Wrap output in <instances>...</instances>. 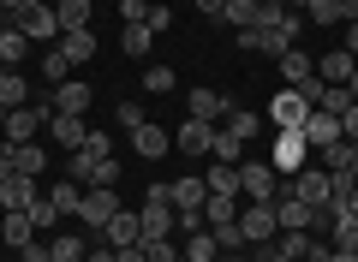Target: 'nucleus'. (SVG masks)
Here are the masks:
<instances>
[{
	"label": "nucleus",
	"mask_w": 358,
	"mask_h": 262,
	"mask_svg": "<svg viewBox=\"0 0 358 262\" xmlns=\"http://www.w3.org/2000/svg\"><path fill=\"white\" fill-rule=\"evenodd\" d=\"M281 191H287V197H299V203H310L317 214L329 209V173H322V167H299V173H287Z\"/></svg>",
	"instance_id": "nucleus-1"
},
{
	"label": "nucleus",
	"mask_w": 358,
	"mask_h": 262,
	"mask_svg": "<svg viewBox=\"0 0 358 262\" xmlns=\"http://www.w3.org/2000/svg\"><path fill=\"white\" fill-rule=\"evenodd\" d=\"M239 197L275 203V197H281V173H275L268 161H239Z\"/></svg>",
	"instance_id": "nucleus-2"
},
{
	"label": "nucleus",
	"mask_w": 358,
	"mask_h": 262,
	"mask_svg": "<svg viewBox=\"0 0 358 262\" xmlns=\"http://www.w3.org/2000/svg\"><path fill=\"white\" fill-rule=\"evenodd\" d=\"M239 226H245V245H275V233H281L275 203H251V209H239Z\"/></svg>",
	"instance_id": "nucleus-3"
},
{
	"label": "nucleus",
	"mask_w": 358,
	"mask_h": 262,
	"mask_svg": "<svg viewBox=\"0 0 358 262\" xmlns=\"http://www.w3.org/2000/svg\"><path fill=\"white\" fill-rule=\"evenodd\" d=\"M114 214H120V197H114L108 185H90V191H84V203H78V221H84V226H96V233H102Z\"/></svg>",
	"instance_id": "nucleus-4"
},
{
	"label": "nucleus",
	"mask_w": 358,
	"mask_h": 262,
	"mask_svg": "<svg viewBox=\"0 0 358 262\" xmlns=\"http://www.w3.org/2000/svg\"><path fill=\"white\" fill-rule=\"evenodd\" d=\"M305 113H310V101L299 96V89H281V96L268 101V119H275V131H299V125H305Z\"/></svg>",
	"instance_id": "nucleus-5"
},
{
	"label": "nucleus",
	"mask_w": 358,
	"mask_h": 262,
	"mask_svg": "<svg viewBox=\"0 0 358 262\" xmlns=\"http://www.w3.org/2000/svg\"><path fill=\"white\" fill-rule=\"evenodd\" d=\"M13 18H18V30L36 36V42H54V36H60V18H54V6H42V0H30L24 13H13Z\"/></svg>",
	"instance_id": "nucleus-6"
},
{
	"label": "nucleus",
	"mask_w": 358,
	"mask_h": 262,
	"mask_svg": "<svg viewBox=\"0 0 358 262\" xmlns=\"http://www.w3.org/2000/svg\"><path fill=\"white\" fill-rule=\"evenodd\" d=\"M299 138H305L310 150H329V143H341V119H334V113H322V108H310L305 125H299Z\"/></svg>",
	"instance_id": "nucleus-7"
},
{
	"label": "nucleus",
	"mask_w": 358,
	"mask_h": 262,
	"mask_svg": "<svg viewBox=\"0 0 358 262\" xmlns=\"http://www.w3.org/2000/svg\"><path fill=\"white\" fill-rule=\"evenodd\" d=\"M305 155H310V143L299 138V131H281V138H275V161H268V167L287 179V173H299V167H305Z\"/></svg>",
	"instance_id": "nucleus-8"
},
{
	"label": "nucleus",
	"mask_w": 358,
	"mask_h": 262,
	"mask_svg": "<svg viewBox=\"0 0 358 262\" xmlns=\"http://www.w3.org/2000/svg\"><path fill=\"white\" fill-rule=\"evenodd\" d=\"M275 72H281V84H287V89H299L305 78H317V60H310L305 48H287L281 60H275Z\"/></svg>",
	"instance_id": "nucleus-9"
},
{
	"label": "nucleus",
	"mask_w": 358,
	"mask_h": 262,
	"mask_svg": "<svg viewBox=\"0 0 358 262\" xmlns=\"http://www.w3.org/2000/svg\"><path fill=\"white\" fill-rule=\"evenodd\" d=\"M275 221H281V233L287 226H299V233H310V226H317V209H310V203H299V197H275Z\"/></svg>",
	"instance_id": "nucleus-10"
},
{
	"label": "nucleus",
	"mask_w": 358,
	"mask_h": 262,
	"mask_svg": "<svg viewBox=\"0 0 358 262\" xmlns=\"http://www.w3.org/2000/svg\"><path fill=\"white\" fill-rule=\"evenodd\" d=\"M102 238H108V245H114V250H126V245H138V238H143V221H138V209H120L114 221L102 226Z\"/></svg>",
	"instance_id": "nucleus-11"
},
{
	"label": "nucleus",
	"mask_w": 358,
	"mask_h": 262,
	"mask_svg": "<svg viewBox=\"0 0 358 262\" xmlns=\"http://www.w3.org/2000/svg\"><path fill=\"white\" fill-rule=\"evenodd\" d=\"M48 131H54V143H60V150H84V138H90L84 113H54V119H48Z\"/></svg>",
	"instance_id": "nucleus-12"
},
{
	"label": "nucleus",
	"mask_w": 358,
	"mask_h": 262,
	"mask_svg": "<svg viewBox=\"0 0 358 262\" xmlns=\"http://www.w3.org/2000/svg\"><path fill=\"white\" fill-rule=\"evenodd\" d=\"M131 150H138V155H143V161H162V155H167V150H173V138H167L162 125H150V119H143V125H138V131H131Z\"/></svg>",
	"instance_id": "nucleus-13"
},
{
	"label": "nucleus",
	"mask_w": 358,
	"mask_h": 262,
	"mask_svg": "<svg viewBox=\"0 0 358 262\" xmlns=\"http://www.w3.org/2000/svg\"><path fill=\"white\" fill-rule=\"evenodd\" d=\"M173 143H179V155H209V143H215V125H209V119H185Z\"/></svg>",
	"instance_id": "nucleus-14"
},
{
	"label": "nucleus",
	"mask_w": 358,
	"mask_h": 262,
	"mask_svg": "<svg viewBox=\"0 0 358 262\" xmlns=\"http://www.w3.org/2000/svg\"><path fill=\"white\" fill-rule=\"evenodd\" d=\"M179 256H185V262H221V245H215V233H209V226H197V233L179 238Z\"/></svg>",
	"instance_id": "nucleus-15"
},
{
	"label": "nucleus",
	"mask_w": 358,
	"mask_h": 262,
	"mask_svg": "<svg viewBox=\"0 0 358 262\" xmlns=\"http://www.w3.org/2000/svg\"><path fill=\"white\" fill-rule=\"evenodd\" d=\"M322 173H352L358 179V138H341L322 150Z\"/></svg>",
	"instance_id": "nucleus-16"
},
{
	"label": "nucleus",
	"mask_w": 358,
	"mask_h": 262,
	"mask_svg": "<svg viewBox=\"0 0 358 262\" xmlns=\"http://www.w3.org/2000/svg\"><path fill=\"white\" fill-rule=\"evenodd\" d=\"M0 238L13 250H24L30 238H36V221H30V209H6V221H0Z\"/></svg>",
	"instance_id": "nucleus-17"
},
{
	"label": "nucleus",
	"mask_w": 358,
	"mask_h": 262,
	"mask_svg": "<svg viewBox=\"0 0 358 262\" xmlns=\"http://www.w3.org/2000/svg\"><path fill=\"white\" fill-rule=\"evenodd\" d=\"M0 108H30V84L18 78V66H0Z\"/></svg>",
	"instance_id": "nucleus-18"
},
{
	"label": "nucleus",
	"mask_w": 358,
	"mask_h": 262,
	"mask_svg": "<svg viewBox=\"0 0 358 262\" xmlns=\"http://www.w3.org/2000/svg\"><path fill=\"white\" fill-rule=\"evenodd\" d=\"M352 54H346V48H329V54H322V60H317V78H322V84H346V78H352Z\"/></svg>",
	"instance_id": "nucleus-19"
},
{
	"label": "nucleus",
	"mask_w": 358,
	"mask_h": 262,
	"mask_svg": "<svg viewBox=\"0 0 358 262\" xmlns=\"http://www.w3.org/2000/svg\"><path fill=\"white\" fill-rule=\"evenodd\" d=\"M84 108H90V84H78V78L54 84V113H84Z\"/></svg>",
	"instance_id": "nucleus-20"
},
{
	"label": "nucleus",
	"mask_w": 358,
	"mask_h": 262,
	"mask_svg": "<svg viewBox=\"0 0 358 262\" xmlns=\"http://www.w3.org/2000/svg\"><path fill=\"white\" fill-rule=\"evenodd\" d=\"M203 226H209V233L239 226V197H209V203H203Z\"/></svg>",
	"instance_id": "nucleus-21"
},
{
	"label": "nucleus",
	"mask_w": 358,
	"mask_h": 262,
	"mask_svg": "<svg viewBox=\"0 0 358 262\" xmlns=\"http://www.w3.org/2000/svg\"><path fill=\"white\" fill-rule=\"evenodd\" d=\"M30 203H36V179L13 173L6 185H0V209H30Z\"/></svg>",
	"instance_id": "nucleus-22"
},
{
	"label": "nucleus",
	"mask_w": 358,
	"mask_h": 262,
	"mask_svg": "<svg viewBox=\"0 0 358 262\" xmlns=\"http://www.w3.org/2000/svg\"><path fill=\"white\" fill-rule=\"evenodd\" d=\"M192 119H227V96L221 89H192Z\"/></svg>",
	"instance_id": "nucleus-23"
},
{
	"label": "nucleus",
	"mask_w": 358,
	"mask_h": 262,
	"mask_svg": "<svg viewBox=\"0 0 358 262\" xmlns=\"http://www.w3.org/2000/svg\"><path fill=\"white\" fill-rule=\"evenodd\" d=\"M13 167L24 179H42V167H48V150L42 143H13Z\"/></svg>",
	"instance_id": "nucleus-24"
},
{
	"label": "nucleus",
	"mask_w": 358,
	"mask_h": 262,
	"mask_svg": "<svg viewBox=\"0 0 358 262\" xmlns=\"http://www.w3.org/2000/svg\"><path fill=\"white\" fill-rule=\"evenodd\" d=\"M203 185H209V197H239V167L215 161V167L203 173Z\"/></svg>",
	"instance_id": "nucleus-25"
},
{
	"label": "nucleus",
	"mask_w": 358,
	"mask_h": 262,
	"mask_svg": "<svg viewBox=\"0 0 358 262\" xmlns=\"http://www.w3.org/2000/svg\"><path fill=\"white\" fill-rule=\"evenodd\" d=\"M24 54H30V36L18 24H0V66H18Z\"/></svg>",
	"instance_id": "nucleus-26"
},
{
	"label": "nucleus",
	"mask_w": 358,
	"mask_h": 262,
	"mask_svg": "<svg viewBox=\"0 0 358 262\" xmlns=\"http://www.w3.org/2000/svg\"><path fill=\"white\" fill-rule=\"evenodd\" d=\"M54 18H60V36L66 30H90V0H54Z\"/></svg>",
	"instance_id": "nucleus-27"
},
{
	"label": "nucleus",
	"mask_w": 358,
	"mask_h": 262,
	"mask_svg": "<svg viewBox=\"0 0 358 262\" xmlns=\"http://www.w3.org/2000/svg\"><path fill=\"white\" fill-rule=\"evenodd\" d=\"M48 203L60 214H78V203H84V185H78V179H54L48 185Z\"/></svg>",
	"instance_id": "nucleus-28"
},
{
	"label": "nucleus",
	"mask_w": 358,
	"mask_h": 262,
	"mask_svg": "<svg viewBox=\"0 0 358 262\" xmlns=\"http://www.w3.org/2000/svg\"><path fill=\"white\" fill-rule=\"evenodd\" d=\"M60 48H66V60H72V66L96 60V36H90V30H66V36H60Z\"/></svg>",
	"instance_id": "nucleus-29"
},
{
	"label": "nucleus",
	"mask_w": 358,
	"mask_h": 262,
	"mask_svg": "<svg viewBox=\"0 0 358 262\" xmlns=\"http://www.w3.org/2000/svg\"><path fill=\"white\" fill-rule=\"evenodd\" d=\"M209 155H215V161H227V167H239V161H245V143L233 138L227 125H215V143H209Z\"/></svg>",
	"instance_id": "nucleus-30"
},
{
	"label": "nucleus",
	"mask_w": 358,
	"mask_h": 262,
	"mask_svg": "<svg viewBox=\"0 0 358 262\" xmlns=\"http://www.w3.org/2000/svg\"><path fill=\"white\" fill-rule=\"evenodd\" d=\"M120 48H126L131 60H150V48H155V30H150V24H126V36H120Z\"/></svg>",
	"instance_id": "nucleus-31"
},
{
	"label": "nucleus",
	"mask_w": 358,
	"mask_h": 262,
	"mask_svg": "<svg viewBox=\"0 0 358 262\" xmlns=\"http://www.w3.org/2000/svg\"><path fill=\"white\" fill-rule=\"evenodd\" d=\"M203 203H209L203 179H179V185H173V209H203Z\"/></svg>",
	"instance_id": "nucleus-32"
},
{
	"label": "nucleus",
	"mask_w": 358,
	"mask_h": 262,
	"mask_svg": "<svg viewBox=\"0 0 358 262\" xmlns=\"http://www.w3.org/2000/svg\"><path fill=\"white\" fill-rule=\"evenodd\" d=\"M227 131H233L239 143H251L257 131H263V113H251V108H233V113H227Z\"/></svg>",
	"instance_id": "nucleus-33"
},
{
	"label": "nucleus",
	"mask_w": 358,
	"mask_h": 262,
	"mask_svg": "<svg viewBox=\"0 0 358 262\" xmlns=\"http://www.w3.org/2000/svg\"><path fill=\"white\" fill-rule=\"evenodd\" d=\"M42 78H48V84H66V78H72V60H66V48H60V42H54V48L42 54Z\"/></svg>",
	"instance_id": "nucleus-34"
},
{
	"label": "nucleus",
	"mask_w": 358,
	"mask_h": 262,
	"mask_svg": "<svg viewBox=\"0 0 358 262\" xmlns=\"http://www.w3.org/2000/svg\"><path fill=\"white\" fill-rule=\"evenodd\" d=\"M317 108H322V113H334V119H341V113L352 108V89H346V84H322V101H317Z\"/></svg>",
	"instance_id": "nucleus-35"
},
{
	"label": "nucleus",
	"mask_w": 358,
	"mask_h": 262,
	"mask_svg": "<svg viewBox=\"0 0 358 262\" xmlns=\"http://www.w3.org/2000/svg\"><path fill=\"white\" fill-rule=\"evenodd\" d=\"M221 24H233V30L257 24V0H227V13H221Z\"/></svg>",
	"instance_id": "nucleus-36"
},
{
	"label": "nucleus",
	"mask_w": 358,
	"mask_h": 262,
	"mask_svg": "<svg viewBox=\"0 0 358 262\" xmlns=\"http://www.w3.org/2000/svg\"><path fill=\"white\" fill-rule=\"evenodd\" d=\"M275 250H287V256H299V262H305V256H310V233H299V226H287V233L275 238Z\"/></svg>",
	"instance_id": "nucleus-37"
},
{
	"label": "nucleus",
	"mask_w": 358,
	"mask_h": 262,
	"mask_svg": "<svg viewBox=\"0 0 358 262\" xmlns=\"http://www.w3.org/2000/svg\"><path fill=\"white\" fill-rule=\"evenodd\" d=\"M54 256H60V262H84V256H90V245H84L78 233H60V238H54Z\"/></svg>",
	"instance_id": "nucleus-38"
},
{
	"label": "nucleus",
	"mask_w": 358,
	"mask_h": 262,
	"mask_svg": "<svg viewBox=\"0 0 358 262\" xmlns=\"http://www.w3.org/2000/svg\"><path fill=\"white\" fill-rule=\"evenodd\" d=\"M173 84H179V78H173V66H150V72H143V89H150V96H167Z\"/></svg>",
	"instance_id": "nucleus-39"
},
{
	"label": "nucleus",
	"mask_w": 358,
	"mask_h": 262,
	"mask_svg": "<svg viewBox=\"0 0 358 262\" xmlns=\"http://www.w3.org/2000/svg\"><path fill=\"white\" fill-rule=\"evenodd\" d=\"M30 221H36V233H42V226H60V221H66V214H60V209H54V203H48V191H42V197H36V203H30Z\"/></svg>",
	"instance_id": "nucleus-40"
},
{
	"label": "nucleus",
	"mask_w": 358,
	"mask_h": 262,
	"mask_svg": "<svg viewBox=\"0 0 358 262\" xmlns=\"http://www.w3.org/2000/svg\"><path fill=\"white\" fill-rule=\"evenodd\" d=\"M78 155H90V161H108V155H114V138H108V131H90Z\"/></svg>",
	"instance_id": "nucleus-41"
},
{
	"label": "nucleus",
	"mask_w": 358,
	"mask_h": 262,
	"mask_svg": "<svg viewBox=\"0 0 358 262\" xmlns=\"http://www.w3.org/2000/svg\"><path fill=\"white\" fill-rule=\"evenodd\" d=\"M120 173H126V167H120V155H108V161H96V179H90V185H108V191H114Z\"/></svg>",
	"instance_id": "nucleus-42"
},
{
	"label": "nucleus",
	"mask_w": 358,
	"mask_h": 262,
	"mask_svg": "<svg viewBox=\"0 0 358 262\" xmlns=\"http://www.w3.org/2000/svg\"><path fill=\"white\" fill-rule=\"evenodd\" d=\"M18 256H24V262H60V256H54V245H36V238H30Z\"/></svg>",
	"instance_id": "nucleus-43"
},
{
	"label": "nucleus",
	"mask_w": 358,
	"mask_h": 262,
	"mask_svg": "<svg viewBox=\"0 0 358 262\" xmlns=\"http://www.w3.org/2000/svg\"><path fill=\"white\" fill-rule=\"evenodd\" d=\"M120 18H126V24H143V18H150V6H143V0H120Z\"/></svg>",
	"instance_id": "nucleus-44"
},
{
	"label": "nucleus",
	"mask_w": 358,
	"mask_h": 262,
	"mask_svg": "<svg viewBox=\"0 0 358 262\" xmlns=\"http://www.w3.org/2000/svg\"><path fill=\"white\" fill-rule=\"evenodd\" d=\"M120 125H126V131H138V125H143V108H138V101H120Z\"/></svg>",
	"instance_id": "nucleus-45"
},
{
	"label": "nucleus",
	"mask_w": 358,
	"mask_h": 262,
	"mask_svg": "<svg viewBox=\"0 0 358 262\" xmlns=\"http://www.w3.org/2000/svg\"><path fill=\"white\" fill-rule=\"evenodd\" d=\"M143 24H150V30H155V36H162V30H167V24H173V13H167V6H150V18H143Z\"/></svg>",
	"instance_id": "nucleus-46"
},
{
	"label": "nucleus",
	"mask_w": 358,
	"mask_h": 262,
	"mask_svg": "<svg viewBox=\"0 0 358 262\" xmlns=\"http://www.w3.org/2000/svg\"><path fill=\"white\" fill-rule=\"evenodd\" d=\"M192 6H197L203 18H215V24H221V13H227V0H192Z\"/></svg>",
	"instance_id": "nucleus-47"
},
{
	"label": "nucleus",
	"mask_w": 358,
	"mask_h": 262,
	"mask_svg": "<svg viewBox=\"0 0 358 262\" xmlns=\"http://www.w3.org/2000/svg\"><path fill=\"white\" fill-rule=\"evenodd\" d=\"M341 138H358V101H352V108L341 113Z\"/></svg>",
	"instance_id": "nucleus-48"
},
{
	"label": "nucleus",
	"mask_w": 358,
	"mask_h": 262,
	"mask_svg": "<svg viewBox=\"0 0 358 262\" xmlns=\"http://www.w3.org/2000/svg\"><path fill=\"white\" fill-rule=\"evenodd\" d=\"M341 48H346V54H352V60H358V18H352V24H346V36H341Z\"/></svg>",
	"instance_id": "nucleus-49"
},
{
	"label": "nucleus",
	"mask_w": 358,
	"mask_h": 262,
	"mask_svg": "<svg viewBox=\"0 0 358 262\" xmlns=\"http://www.w3.org/2000/svg\"><path fill=\"white\" fill-rule=\"evenodd\" d=\"M13 173H18V167H13V143H6V150H0V185H6Z\"/></svg>",
	"instance_id": "nucleus-50"
},
{
	"label": "nucleus",
	"mask_w": 358,
	"mask_h": 262,
	"mask_svg": "<svg viewBox=\"0 0 358 262\" xmlns=\"http://www.w3.org/2000/svg\"><path fill=\"white\" fill-rule=\"evenodd\" d=\"M84 262H114V245H102V250H90Z\"/></svg>",
	"instance_id": "nucleus-51"
},
{
	"label": "nucleus",
	"mask_w": 358,
	"mask_h": 262,
	"mask_svg": "<svg viewBox=\"0 0 358 262\" xmlns=\"http://www.w3.org/2000/svg\"><path fill=\"white\" fill-rule=\"evenodd\" d=\"M329 262H358V250H329Z\"/></svg>",
	"instance_id": "nucleus-52"
},
{
	"label": "nucleus",
	"mask_w": 358,
	"mask_h": 262,
	"mask_svg": "<svg viewBox=\"0 0 358 262\" xmlns=\"http://www.w3.org/2000/svg\"><path fill=\"white\" fill-rule=\"evenodd\" d=\"M30 0H0V13H24Z\"/></svg>",
	"instance_id": "nucleus-53"
},
{
	"label": "nucleus",
	"mask_w": 358,
	"mask_h": 262,
	"mask_svg": "<svg viewBox=\"0 0 358 262\" xmlns=\"http://www.w3.org/2000/svg\"><path fill=\"white\" fill-rule=\"evenodd\" d=\"M263 262H299V256H287V250H268V256Z\"/></svg>",
	"instance_id": "nucleus-54"
},
{
	"label": "nucleus",
	"mask_w": 358,
	"mask_h": 262,
	"mask_svg": "<svg viewBox=\"0 0 358 262\" xmlns=\"http://www.w3.org/2000/svg\"><path fill=\"white\" fill-rule=\"evenodd\" d=\"M346 89H352V101H358V66H352V78H346Z\"/></svg>",
	"instance_id": "nucleus-55"
},
{
	"label": "nucleus",
	"mask_w": 358,
	"mask_h": 262,
	"mask_svg": "<svg viewBox=\"0 0 358 262\" xmlns=\"http://www.w3.org/2000/svg\"><path fill=\"white\" fill-rule=\"evenodd\" d=\"M173 6H192V0H173Z\"/></svg>",
	"instance_id": "nucleus-56"
},
{
	"label": "nucleus",
	"mask_w": 358,
	"mask_h": 262,
	"mask_svg": "<svg viewBox=\"0 0 358 262\" xmlns=\"http://www.w3.org/2000/svg\"><path fill=\"white\" fill-rule=\"evenodd\" d=\"M0 125H6V108H0Z\"/></svg>",
	"instance_id": "nucleus-57"
}]
</instances>
